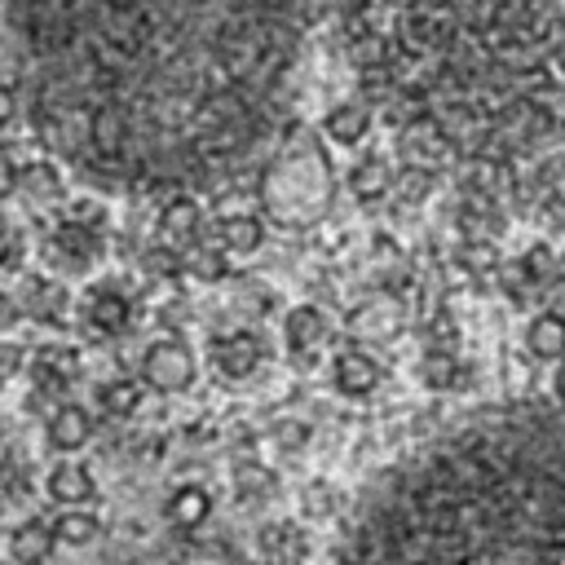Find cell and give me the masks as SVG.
<instances>
[{"instance_id": "7a4b0ae2", "label": "cell", "mask_w": 565, "mask_h": 565, "mask_svg": "<svg viewBox=\"0 0 565 565\" xmlns=\"http://www.w3.org/2000/svg\"><path fill=\"white\" fill-rule=\"evenodd\" d=\"M362 31L371 71L415 137L441 150L516 154L543 141L565 102L556 0H380Z\"/></svg>"}, {"instance_id": "ba28073f", "label": "cell", "mask_w": 565, "mask_h": 565, "mask_svg": "<svg viewBox=\"0 0 565 565\" xmlns=\"http://www.w3.org/2000/svg\"><path fill=\"white\" fill-rule=\"evenodd\" d=\"M79 318H84V327L93 335H124L128 322H132V300H128V291L115 278H102V282H93L84 291Z\"/></svg>"}, {"instance_id": "44dd1931", "label": "cell", "mask_w": 565, "mask_h": 565, "mask_svg": "<svg viewBox=\"0 0 565 565\" xmlns=\"http://www.w3.org/2000/svg\"><path fill=\"white\" fill-rule=\"evenodd\" d=\"M141 384H146V380H132V375L102 380V384H97V411H106V415H115V419H128V415L141 406Z\"/></svg>"}, {"instance_id": "4316f807", "label": "cell", "mask_w": 565, "mask_h": 565, "mask_svg": "<svg viewBox=\"0 0 565 565\" xmlns=\"http://www.w3.org/2000/svg\"><path fill=\"white\" fill-rule=\"evenodd\" d=\"M22 371H26V349H22L18 340H4V335H0V384L18 380Z\"/></svg>"}, {"instance_id": "6da1fadb", "label": "cell", "mask_w": 565, "mask_h": 565, "mask_svg": "<svg viewBox=\"0 0 565 565\" xmlns=\"http://www.w3.org/2000/svg\"><path fill=\"white\" fill-rule=\"evenodd\" d=\"M318 18L322 0H9L4 35L44 154L177 194L269 137Z\"/></svg>"}, {"instance_id": "7402d4cb", "label": "cell", "mask_w": 565, "mask_h": 565, "mask_svg": "<svg viewBox=\"0 0 565 565\" xmlns=\"http://www.w3.org/2000/svg\"><path fill=\"white\" fill-rule=\"evenodd\" d=\"M53 534H57L62 547H84V543H93L102 534V521L88 508H62L53 516Z\"/></svg>"}, {"instance_id": "cb8c5ba5", "label": "cell", "mask_w": 565, "mask_h": 565, "mask_svg": "<svg viewBox=\"0 0 565 565\" xmlns=\"http://www.w3.org/2000/svg\"><path fill=\"white\" fill-rule=\"evenodd\" d=\"M366 124H371V115H366V106H358V102H344V106H335L331 115H327V137L331 141H340V146H353V141H362V132H366Z\"/></svg>"}, {"instance_id": "ffe728a7", "label": "cell", "mask_w": 565, "mask_h": 565, "mask_svg": "<svg viewBox=\"0 0 565 565\" xmlns=\"http://www.w3.org/2000/svg\"><path fill=\"white\" fill-rule=\"evenodd\" d=\"M230 486H234L238 503H265V499H274L278 477H274V468L260 463V459H234V468H230Z\"/></svg>"}, {"instance_id": "f1b7e54d", "label": "cell", "mask_w": 565, "mask_h": 565, "mask_svg": "<svg viewBox=\"0 0 565 565\" xmlns=\"http://www.w3.org/2000/svg\"><path fill=\"white\" fill-rule=\"evenodd\" d=\"M18 110H22L18 88H13V84H0V128H9V124L18 119Z\"/></svg>"}, {"instance_id": "3957f363", "label": "cell", "mask_w": 565, "mask_h": 565, "mask_svg": "<svg viewBox=\"0 0 565 565\" xmlns=\"http://www.w3.org/2000/svg\"><path fill=\"white\" fill-rule=\"evenodd\" d=\"M344 565H565V446L534 424H468L366 503Z\"/></svg>"}, {"instance_id": "e0dca14e", "label": "cell", "mask_w": 565, "mask_h": 565, "mask_svg": "<svg viewBox=\"0 0 565 565\" xmlns=\"http://www.w3.org/2000/svg\"><path fill=\"white\" fill-rule=\"evenodd\" d=\"M216 243L230 256H256L265 247V221L256 212H230L216 221Z\"/></svg>"}, {"instance_id": "ac0fdd59", "label": "cell", "mask_w": 565, "mask_h": 565, "mask_svg": "<svg viewBox=\"0 0 565 565\" xmlns=\"http://www.w3.org/2000/svg\"><path fill=\"white\" fill-rule=\"evenodd\" d=\"M256 552L269 565H296L305 556V534H300L296 521H265L256 530Z\"/></svg>"}, {"instance_id": "4dcf8cb0", "label": "cell", "mask_w": 565, "mask_h": 565, "mask_svg": "<svg viewBox=\"0 0 565 565\" xmlns=\"http://www.w3.org/2000/svg\"><path fill=\"white\" fill-rule=\"evenodd\" d=\"M13 256V230L4 225V216H0V265Z\"/></svg>"}, {"instance_id": "277c9868", "label": "cell", "mask_w": 565, "mask_h": 565, "mask_svg": "<svg viewBox=\"0 0 565 565\" xmlns=\"http://www.w3.org/2000/svg\"><path fill=\"white\" fill-rule=\"evenodd\" d=\"M256 194L278 225H305L327 203V159L309 146H296L260 172Z\"/></svg>"}, {"instance_id": "5bb4252c", "label": "cell", "mask_w": 565, "mask_h": 565, "mask_svg": "<svg viewBox=\"0 0 565 565\" xmlns=\"http://www.w3.org/2000/svg\"><path fill=\"white\" fill-rule=\"evenodd\" d=\"M13 190L26 199V203H57L66 194V181H62V168L57 159H31L13 172Z\"/></svg>"}, {"instance_id": "d4e9b609", "label": "cell", "mask_w": 565, "mask_h": 565, "mask_svg": "<svg viewBox=\"0 0 565 565\" xmlns=\"http://www.w3.org/2000/svg\"><path fill=\"white\" fill-rule=\"evenodd\" d=\"M371 380H375V366H371L362 353H340V358H335V384H340L344 393H366Z\"/></svg>"}, {"instance_id": "5b68a950", "label": "cell", "mask_w": 565, "mask_h": 565, "mask_svg": "<svg viewBox=\"0 0 565 565\" xmlns=\"http://www.w3.org/2000/svg\"><path fill=\"white\" fill-rule=\"evenodd\" d=\"M199 375V362L181 335H159L141 349V380L154 393H185Z\"/></svg>"}, {"instance_id": "9c48e42d", "label": "cell", "mask_w": 565, "mask_h": 565, "mask_svg": "<svg viewBox=\"0 0 565 565\" xmlns=\"http://www.w3.org/2000/svg\"><path fill=\"white\" fill-rule=\"evenodd\" d=\"M199 234H203V212H199V203H194L185 190L168 194L163 207H159V216H154V238H159L163 247L185 252V247L199 243Z\"/></svg>"}, {"instance_id": "83f0119b", "label": "cell", "mask_w": 565, "mask_h": 565, "mask_svg": "<svg viewBox=\"0 0 565 565\" xmlns=\"http://www.w3.org/2000/svg\"><path fill=\"white\" fill-rule=\"evenodd\" d=\"M22 318H26V313H22V300H18L13 291H0V335L13 331Z\"/></svg>"}, {"instance_id": "9a60e30c", "label": "cell", "mask_w": 565, "mask_h": 565, "mask_svg": "<svg viewBox=\"0 0 565 565\" xmlns=\"http://www.w3.org/2000/svg\"><path fill=\"white\" fill-rule=\"evenodd\" d=\"M44 428H49V446L62 450V455H75V450H84L93 441V415L84 406H75V402H57V411L49 415Z\"/></svg>"}, {"instance_id": "4fadbf2b", "label": "cell", "mask_w": 565, "mask_h": 565, "mask_svg": "<svg viewBox=\"0 0 565 565\" xmlns=\"http://www.w3.org/2000/svg\"><path fill=\"white\" fill-rule=\"evenodd\" d=\"M212 516V490L203 481H185L177 490H168L163 499V521L172 530H199Z\"/></svg>"}, {"instance_id": "484cf974", "label": "cell", "mask_w": 565, "mask_h": 565, "mask_svg": "<svg viewBox=\"0 0 565 565\" xmlns=\"http://www.w3.org/2000/svg\"><path fill=\"white\" fill-rule=\"evenodd\" d=\"M62 216L75 221V225H84V230H93V234H106V225H110V212L97 199H75V203H66Z\"/></svg>"}, {"instance_id": "7c38bea8", "label": "cell", "mask_w": 565, "mask_h": 565, "mask_svg": "<svg viewBox=\"0 0 565 565\" xmlns=\"http://www.w3.org/2000/svg\"><path fill=\"white\" fill-rule=\"evenodd\" d=\"M44 494L57 503V508H88L97 499V481L93 472L79 463V459H62L49 477H44Z\"/></svg>"}, {"instance_id": "30bf717a", "label": "cell", "mask_w": 565, "mask_h": 565, "mask_svg": "<svg viewBox=\"0 0 565 565\" xmlns=\"http://www.w3.org/2000/svg\"><path fill=\"white\" fill-rule=\"evenodd\" d=\"M18 300H22V313L35 318V322H44V327H62L66 313H71V291L57 278H49V274H31L22 282V296Z\"/></svg>"}, {"instance_id": "8fae6325", "label": "cell", "mask_w": 565, "mask_h": 565, "mask_svg": "<svg viewBox=\"0 0 565 565\" xmlns=\"http://www.w3.org/2000/svg\"><path fill=\"white\" fill-rule=\"evenodd\" d=\"M31 384L35 388H44V393H53V397H62L75 380H79V349H66V344H44V349H35V358H31Z\"/></svg>"}, {"instance_id": "f546056e", "label": "cell", "mask_w": 565, "mask_h": 565, "mask_svg": "<svg viewBox=\"0 0 565 565\" xmlns=\"http://www.w3.org/2000/svg\"><path fill=\"white\" fill-rule=\"evenodd\" d=\"M300 437H305V433L296 428V419H282V424L274 428V441H278V446H296Z\"/></svg>"}, {"instance_id": "8992f818", "label": "cell", "mask_w": 565, "mask_h": 565, "mask_svg": "<svg viewBox=\"0 0 565 565\" xmlns=\"http://www.w3.org/2000/svg\"><path fill=\"white\" fill-rule=\"evenodd\" d=\"M44 256L62 269V274H88L97 260H102V234H93V230H84V225H75V221H57L53 230H49V238H44Z\"/></svg>"}, {"instance_id": "2e32d148", "label": "cell", "mask_w": 565, "mask_h": 565, "mask_svg": "<svg viewBox=\"0 0 565 565\" xmlns=\"http://www.w3.org/2000/svg\"><path fill=\"white\" fill-rule=\"evenodd\" d=\"M53 547H57L53 521H40V516L18 521V530L9 534V556H13V565H49Z\"/></svg>"}, {"instance_id": "d6986e66", "label": "cell", "mask_w": 565, "mask_h": 565, "mask_svg": "<svg viewBox=\"0 0 565 565\" xmlns=\"http://www.w3.org/2000/svg\"><path fill=\"white\" fill-rule=\"evenodd\" d=\"M322 335H327V318H322V309H313V305H296V309L282 313V344H287L291 353H309V349H318Z\"/></svg>"}, {"instance_id": "52a82bcc", "label": "cell", "mask_w": 565, "mask_h": 565, "mask_svg": "<svg viewBox=\"0 0 565 565\" xmlns=\"http://www.w3.org/2000/svg\"><path fill=\"white\" fill-rule=\"evenodd\" d=\"M207 349H212V366L225 375V380H247L260 371L265 362V340L247 327H225V331H212L207 335Z\"/></svg>"}, {"instance_id": "603a6c76", "label": "cell", "mask_w": 565, "mask_h": 565, "mask_svg": "<svg viewBox=\"0 0 565 565\" xmlns=\"http://www.w3.org/2000/svg\"><path fill=\"white\" fill-rule=\"evenodd\" d=\"M185 274L190 278H199V282H221L225 274H230V252L216 243H194V247H185Z\"/></svg>"}]
</instances>
